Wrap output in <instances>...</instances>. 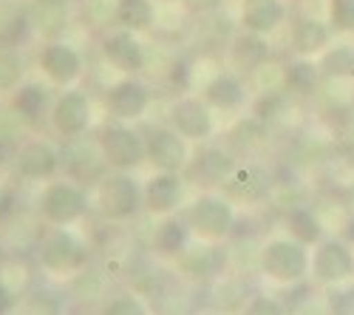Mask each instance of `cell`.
I'll list each match as a JSON object with an SVG mask.
<instances>
[{
  "label": "cell",
  "mask_w": 354,
  "mask_h": 315,
  "mask_svg": "<svg viewBox=\"0 0 354 315\" xmlns=\"http://www.w3.org/2000/svg\"><path fill=\"white\" fill-rule=\"evenodd\" d=\"M346 239H348V242H354V219L346 224Z\"/></svg>",
  "instance_id": "816d5d0a"
},
{
  "label": "cell",
  "mask_w": 354,
  "mask_h": 315,
  "mask_svg": "<svg viewBox=\"0 0 354 315\" xmlns=\"http://www.w3.org/2000/svg\"><path fill=\"white\" fill-rule=\"evenodd\" d=\"M207 298H210L213 312L241 315V309L250 304V284L241 276H218L216 281L207 284Z\"/></svg>",
  "instance_id": "484cf974"
},
{
  "label": "cell",
  "mask_w": 354,
  "mask_h": 315,
  "mask_svg": "<svg viewBox=\"0 0 354 315\" xmlns=\"http://www.w3.org/2000/svg\"><path fill=\"white\" fill-rule=\"evenodd\" d=\"M326 307L329 315H354V290H332Z\"/></svg>",
  "instance_id": "ee69618b"
},
{
  "label": "cell",
  "mask_w": 354,
  "mask_h": 315,
  "mask_svg": "<svg viewBox=\"0 0 354 315\" xmlns=\"http://www.w3.org/2000/svg\"><path fill=\"white\" fill-rule=\"evenodd\" d=\"M196 315H221V312H196Z\"/></svg>",
  "instance_id": "db71d44e"
},
{
  "label": "cell",
  "mask_w": 354,
  "mask_h": 315,
  "mask_svg": "<svg viewBox=\"0 0 354 315\" xmlns=\"http://www.w3.org/2000/svg\"><path fill=\"white\" fill-rule=\"evenodd\" d=\"M312 273H315V278L320 284H340L354 273V255L337 239L323 242L317 247V253H315Z\"/></svg>",
  "instance_id": "44dd1931"
},
{
  "label": "cell",
  "mask_w": 354,
  "mask_h": 315,
  "mask_svg": "<svg viewBox=\"0 0 354 315\" xmlns=\"http://www.w3.org/2000/svg\"><path fill=\"white\" fill-rule=\"evenodd\" d=\"M28 20L32 32L43 43L48 40H66V32L74 23L77 3L74 0H28Z\"/></svg>",
  "instance_id": "2e32d148"
},
{
  "label": "cell",
  "mask_w": 354,
  "mask_h": 315,
  "mask_svg": "<svg viewBox=\"0 0 354 315\" xmlns=\"http://www.w3.org/2000/svg\"><path fill=\"white\" fill-rule=\"evenodd\" d=\"M94 208L108 224H125L145 213V188L128 170H108L94 185Z\"/></svg>",
  "instance_id": "6da1fadb"
},
{
  "label": "cell",
  "mask_w": 354,
  "mask_h": 315,
  "mask_svg": "<svg viewBox=\"0 0 354 315\" xmlns=\"http://www.w3.org/2000/svg\"><path fill=\"white\" fill-rule=\"evenodd\" d=\"M100 54L120 74L139 77L147 69V48L142 46L139 35L128 32V28H111V32L100 35Z\"/></svg>",
  "instance_id": "5bb4252c"
},
{
  "label": "cell",
  "mask_w": 354,
  "mask_h": 315,
  "mask_svg": "<svg viewBox=\"0 0 354 315\" xmlns=\"http://www.w3.org/2000/svg\"><path fill=\"white\" fill-rule=\"evenodd\" d=\"M91 123H94V105H91L88 91L74 89L71 85V89H63L54 97L51 111H48V128L63 142L85 136L88 128H91Z\"/></svg>",
  "instance_id": "ba28073f"
},
{
  "label": "cell",
  "mask_w": 354,
  "mask_h": 315,
  "mask_svg": "<svg viewBox=\"0 0 354 315\" xmlns=\"http://www.w3.org/2000/svg\"><path fill=\"white\" fill-rule=\"evenodd\" d=\"M185 222L190 233L204 242H224L235 231V208L227 193H201L185 210Z\"/></svg>",
  "instance_id": "277c9868"
},
{
  "label": "cell",
  "mask_w": 354,
  "mask_h": 315,
  "mask_svg": "<svg viewBox=\"0 0 354 315\" xmlns=\"http://www.w3.org/2000/svg\"><path fill=\"white\" fill-rule=\"evenodd\" d=\"M145 188V216L151 219H165L176 213L185 202V177L182 174H165V170H153V177L142 182Z\"/></svg>",
  "instance_id": "ac0fdd59"
},
{
  "label": "cell",
  "mask_w": 354,
  "mask_h": 315,
  "mask_svg": "<svg viewBox=\"0 0 354 315\" xmlns=\"http://www.w3.org/2000/svg\"><path fill=\"white\" fill-rule=\"evenodd\" d=\"M159 3H179V0H159Z\"/></svg>",
  "instance_id": "11a10c76"
},
{
  "label": "cell",
  "mask_w": 354,
  "mask_h": 315,
  "mask_svg": "<svg viewBox=\"0 0 354 315\" xmlns=\"http://www.w3.org/2000/svg\"><path fill=\"white\" fill-rule=\"evenodd\" d=\"M230 63H232V71H239L241 77H252L263 63H270V46H267V37L261 35H252V32H244L235 35L230 40Z\"/></svg>",
  "instance_id": "603a6c76"
},
{
  "label": "cell",
  "mask_w": 354,
  "mask_h": 315,
  "mask_svg": "<svg viewBox=\"0 0 354 315\" xmlns=\"http://www.w3.org/2000/svg\"><path fill=\"white\" fill-rule=\"evenodd\" d=\"M51 91L46 89L43 82H23L20 89H15L9 94V105L20 114V117L28 123V125H40L43 120H48V111H51Z\"/></svg>",
  "instance_id": "4316f807"
},
{
  "label": "cell",
  "mask_w": 354,
  "mask_h": 315,
  "mask_svg": "<svg viewBox=\"0 0 354 315\" xmlns=\"http://www.w3.org/2000/svg\"><path fill=\"white\" fill-rule=\"evenodd\" d=\"M17 216V193L15 188L0 185V224H6Z\"/></svg>",
  "instance_id": "bcb514c9"
},
{
  "label": "cell",
  "mask_w": 354,
  "mask_h": 315,
  "mask_svg": "<svg viewBox=\"0 0 354 315\" xmlns=\"http://www.w3.org/2000/svg\"><path fill=\"white\" fill-rule=\"evenodd\" d=\"M235 165H239V162H235L232 151H224V148H204V151L187 165L185 174H187L193 182L204 185V188H213V185L221 188L224 179L232 174Z\"/></svg>",
  "instance_id": "cb8c5ba5"
},
{
  "label": "cell",
  "mask_w": 354,
  "mask_h": 315,
  "mask_svg": "<svg viewBox=\"0 0 354 315\" xmlns=\"http://www.w3.org/2000/svg\"><path fill=\"white\" fill-rule=\"evenodd\" d=\"M320 71L329 80H354V46H332L320 57Z\"/></svg>",
  "instance_id": "74e56055"
},
{
  "label": "cell",
  "mask_w": 354,
  "mask_h": 315,
  "mask_svg": "<svg viewBox=\"0 0 354 315\" xmlns=\"http://www.w3.org/2000/svg\"><path fill=\"white\" fill-rule=\"evenodd\" d=\"M77 17L85 23V28L105 35L111 28H116V0H80Z\"/></svg>",
  "instance_id": "836d02e7"
},
{
  "label": "cell",
  "mask_w": 354,
  "mask_h": 315,
  "mask_svg": "<svg viewBox=\"0 0 354 315\" xmlns=\"http://www.w3.org/2000/svg\"><path fill=\"white\" fill-rule=\"evenodd\" d=\"M91 208L85 188L74 179H51L37 196V216L48 227H71L82 222Z\"/></svg>",
  "instance_id": "3957f363"
},
{
  "label": "cell",
  "mask_w": 354,
  "mask_h": 315,
  "mask_svg": "<svg viewBox=\"0 0 354 315\" xmlns=\"http://www.w3.org/2000/svg\"><path fill=\"white\" fill-rule=\"evenodd\" d=\"M263 134H267V125L258 123L255 117L241 120L239 125L230 131V151H250L255 142L263 139Z\"/></svg>",
  "instance_id": "60d3db41"
},
{
  "label": "cell",
  "mask_w": 354,
  "mask_h": 315,
  "mask_svg": "<svg viewBox=\"0 0 354 315\" xmlns=\"http://www.w3.org/2000/svg\"><path fill=\"white\" fill-rule=\"evenodd\" d=\"M227 264H230L227 250L216 247V242H204V239L190 242L176 255V273L187 284H210L218 276H224Z\"/></svg>",
  "instance_id": "8fae6325"
},
{
  "label": "cell",
  "mask_w": 354,
  "mask_h": 315,
  "mask_svg": "<svg viewBox=\"0 0 354 315\" xmlns=\"http://www.w3.org/2000/svg\"><path fill=\"white\" fill-rule=\"evenodd\" d=\"M320 66H315L312 60L301 57V60H292L283 69V91L295 94V97H309L317 91L320 85Z\"/></svg>",
  "instance_id": "d6a6232c"
},
{
  "label": "cell",
  "mask_w": 354,
  "mask_h": 315,
  "mask_svg": "<svg viewBox=\"0 0 354 315\" xmlns=\"http://www.w3.org/2000/svg\"><path fill=\"white\" fill-rule=\"evenodd\" d=\"M60 151H63L66 177L80 182V185H97L111 170L100 145H97V139H88V134L77 136V139H66Z\"/></svg>",
  "instance_id": "4fadbf2b"
},
{
  "label": "cell",
  "mask_w": 354,
  "mask_h": 315,
  "mask_svg": "<svg viewBox=\"0 0 354 315\" xmlns=\"http://www.w3.org/2000/svg\"><path fill=\"white\" fill-rule=\"evenodd\" d=\"M6 259H9V247H6V239L0 236V264H3Z\"/></svg>",
  "instance_id": "681fc988"
},
{
  "label": "cell",
  "mask_w": 354,
  "mask_h": 315,
  "mask_svg": "<svg viewBox=\"0 0 354 315\" xmlns=\"http://www.w3.org/2000/svg\"><path fill=\"white\" fill-rule=\"evenodd\" d=\"M201 97L218 111H239L247 105V82L239 71H216L204 82Z\"/></svg>",
  "instance_id": "ffe728a7"
},
{
  "label": "cell",
  "mask_w": 354,
  "mask_h": 315,
  "mask_svg": "<svg viewBox=\"0 0 354 315\" xmlns=\"http://www.w3.org/2000/svg\"><path fill=\"white\" fill-rule=\"evenodd\" d=\"M329 40H332L329 26L323 20H317V17H301L292 28V48L298 51L301 57L320 54L323 48L329 46Z\"/></svg>",
  "instance_id": "1f68e13d"
},
{
  "label": "cell",
  "mask_w": 354,
  "mask_h": 315,
  "mask_svg": "<svg viewBox=\"0 0 354 315\" xmlns=\"http://www.w3.org/2000/svg\"><path fill=\"white\" fill-rule=\"evenodd\" d=\"M35 259L40 270L60 278H68L77 270H82L88 262H94L88 242L74 231H68V227H48V231H43L35 244Z\"/></svg>",
  "instance_id": "7a4b0ae2"
},
{
  "label": "cell",
  "mask_w": 354,
  "mask_h": 315,
  "mask_svg": "<svg viewBox=\"0 0 354 315\" xmlns=\"http://www.w3.org/2000/svg\"><path fill=\"white\" fill-rule=\"evenodd\" d=\"M12 156H15V148H9L6 142H0V170L12 168Z\"/></svg>",
  "instance_id": "c3c4849f"
},
{
  "label": "cell",
  "mask_w": 354,
  "mask_h": 315,
  "mask_svg": "<svg viewBox=\"0 0 354 315\" xmlns=\"http://www.w3.org/2000/svg\"><path fill=\"white\" fill-rule=\"evenodd\" d=\"M37 71L57 89H71L85 74V57L66 40H48L37 48Z\"/></svg>",
  "instance_id": "7c38bea8"
},
{
  "label": "cell",
  "mask_w": 354,
  "mask_h": 315,
  "mask_svg": "<svg viewBox=\"0 0 354 315\" xmlns=\"http://www.w3.org/2000/svg\"><path fill=\"white\" fill-rule=\"evenodd\" d=\"M97 315H153V309L136 290H116L97 307Z\"/></svg>",
  "instance_id": "d590c367"
},
{
  "label": "cell",
  "mask_w": 354,
  "mask_h": 315,
  "mask_svg": "<svg viewBox=\"0 0 354 315\" xmlns=\"http://www.w3.org/2000/svg\"><path fill=\"white\" fill-rule=\"evenodd\" d=\"M286 111H289V91L272 89V91H261V97L252 105V117L263 125H272L281 117H286Z\"/></svg>",
  "instance_id": "f35d334b"
},
{
  "label": "cell",
  "mask_w": 354,
  "mask_h": 315,
  "mask_svg": "<svg viewBox=\"0 0 354 315\" xmlns=\"http://www.w3.org/2000/svg\"><path fill=\"white\" fill-rule=\"evenodd\" d=\"M286 20V6L281 0H244L241 3V28L261 37L275 35Z\"/></svg>",
  "instance_id": "d4e9b609"
},
{
  "label": "cell",
  "mask_w": 354,
  "mask_h": 315,
  "mask_svg": "<svg viewBox=\"0 0 354 315\" xmlns=\"http://www.w3.org/2000/svg\"><path fill=\"white\" fill-rule=\"evenodd\" d=\"M167 125L190 142H204L216 131L213 105L204 97H176L167 108Z\"/></svg>",
  "instance_id": "9a60e30c"
},
{
  "label": "cell",
  "mask_w": 354,
  "mask_h": 315,
  "mask_svg": "<svg viewBox=\"0 0 354 315\" xmlns=\"http://www.w3.org/2000/svg\"><path fill=\"white\" fill-rule=\"evenodd\" d=\"M94 139L111 170H128V174H133L139 165H147L145 134H139L131 123L108 120L105 125L97 128Z\"/></svg>",
  "instance_id": "5b68a950"
},
{
  "label": "cell",
  "mask_w": 354,
  "mask_h": 315,
  "mask_svg": "<svg viewBox=\"0 0 354 315\" xmlns=\"http://www.w3.org/2000/svg\"><path fill=\"white\" fill-rule=\"evenodd\" d=\"M108 270L100 267L97 262H88L82 270L66 278V296L80 307V309H97L111 293H108Z\"/></svg>",
  "instance_id": "d6986e66"
},
{
  "label": "cell",
  "mask_w": 354,
  "mask_h": 315,
  "mask_svg": "<svg viewBox=\"0 0 354 315\" xmlns=\"http://www.w3.org/2000/svg\"><path fill=\"white\" fill-rule=\"evenodd\" d=\"M15 315H68L66 296L43 284H32L17 301Z\"/></svg>",
  "instance_id": "f1b7e54d"
},
{
  "label": "cell",
  "mask_w": 354,
  "mask_h": 315,
  "mask_svg": "<svg viewBox=\"0 0 354 315\" xmlns=\"http://www.w3.org/2000/svg\"><path fill=\"white\" fill-rule=\"evenodd\" d=\"M151 102H153L151 85H147L142 77H131V74H122V80L111 82L105 89V97H102L108 120L131 123V125L145 117Z\"/></svg>",
  "instance_id": "9c48e42d"
},
{
  "label": "cell",
  "mask_w": 354,
  "mask_h": 315,
  "mask_svg": "<svg viewBox=\"0 0 354 315\" xmlns=\"http://www.w3.org/2000/svg\"><path fill=\"white\" fill-rule=\"evenodd\" d=\"M17 301H20V296L9 287V284H6L3 278H0V315H15Z\"/></svg>",
  "instance_id": "7dc6e473"
},
{
  "label": "cell",
  "mask_w": 354,
  "mask_h": 315,
  "mask_svg": "<svg viewBox=\"0 0 354 315\" xmlns=\"http://www.w3.org/2000/svg\"><path fill=\"white\" fill-rule=\"evenodd\" d=\"M190 227L185 222V216H165L151 233V242H147V253H153L156 259H173L179 255L187 244H190Z\"/></svg>",
  "instance_id": "7402d4cb"
},
{
  "label": "cell",
  "mask_w": 354,
  "mask_h": 315,
  "mask_svg": "<svg viewBox=\"0 0 354 315\" xmlns=\"http://www.w3.org/2000/svg\"><path fill=\"white\" fill-rule=\"evenodd\" d=\"M28 136H32V125H28L9 102L0 105V142H6L9 148L17 151Z\"/></svg>",
  "instance_id": "ab89813d"
},
{
  "label": "cell",
  "mask_w": 354,
  "mask_h": 315,
  "mask_svg": "<svg viewBox=\"0 0 354 315\" xmlns=\"http://www.w3.org/2000/svg\"><path fill=\"white\" fill-rule=\"evenodd\" d=\"M286 227H289V236L304 244H315L323 236V227H320V219L315 216V210L301 208V205L286 210Z\"/></svg>",
  "instance_id": "8d00e7d4"
},
{
  "label": "cell",
  "mask_w": 354,
  "mask_h": 315,
  "mask_svg": "<svg viewBox=\"0 0 354 315\" xmlns=\"http://www.w3.org/2000/svg\"><path fill=\"white\" fill-rule=\"evenodd\" d=\"M272 177L267 168H261L255 162H239L232 168V174L224 179L221 193H227L232 202H247V205H258L263 199H270L272 193Z\"/></svg>",
  "instance_id": "e0dca14e"
},
{
  "label": "cell",
  "mask_w": 354,
  "mask_h": 315,
  "mask_svg": "<svg viewBox=\"0 0 354 315\" xmlns=\"http://www.w3.org/2000/svg\"><path fill=\"white\" fill-rule=\"evenodd\" d=\"M185 284L179 276L170 278L156 296H151V309L156 315H196L193 293L185 287Z\"/></svg>",
  "instance_id": "f546056e"
},
{
  "label": "cell",
  "mask_w": 354,
  "mask_h": 315,
  "mask_svg": "<svg viewBox=\"0 0 354 315\" xmlns=\"http://www.w3.org/2000/svg\"><path fill=\"white\" fill-rule=\"evenodd\" d=\"M179 3L193 17H210V15H216L221 9L224 0H179Z\"/></svg>",
  "instance_id": "f6af8a7d"
},
{
  "label": "cell",
  "mask_w": 354,
  "mask_h": 315,
  "mask_svg": "<svg viewBox=\"0 0 354 315\" xmlns=\"http://www.w3.org/2000/svg\"><path fill=\"white\" fill-rule=\"evenodd\" d=\"M241 315H286L283 304L270 296H252L250 304L241 309Z\"/></svg>",
  "instance_id": "7bdbcfd3"
},
{
  "label": "cell",
  "mask_w": 354,
  "mask_h": 315,
  "mask_svg": "<svg viewBox=\"0 0 354 315\" xmlns=\"http://www.w3.org/2000/svg\"><path fill=\"white\" fill-rule=\"evenodd\" d=\"M26 57L20 48L0 46V94H12L15 89L26 82Z\"/></svg>",
  "instance_id": "e575fe53"
},
{
  "label": "cell",
  "mask_w": 354,
  "mask_h": 315,
  "mask_svg": "<svg viewBox=\"0 0 354 315\" xmlns=\"http://www.w3.org/2000/svg\"><path fill=\"white\" fill-rule=\"evenodd\" d=\"M348 199H351V202H354V188H351V190H348Z\"/></svg>",
  "instance_id": "9f6ffc18"
},
{
  "label": "cell",
  "mask_w": 354,
  "mask_h": 315,
  "mask_svg": "<svg viewBox=\"0 0 354 315\" xmlns=\"http://www.w3.org/2000/svg\"><path fill=\"white\" fill-rule=\"evenodd\" d=\"M77 315H97V312H91V309H80Z\"/></svg>",
  "instance_id": "f5cc1de1"
},
{
  "label": "cell",
  "mask_w": 354,
  "mask_h": 315,
  "mask_svg": "<svg viewBox=\"0 0 354 315\" xmlns=\"http://www.w3.org/2000/svg\"><path fill=\"white\" fill-rule=\"evenodd\" d=\"M63 170V151L43 136H28L12 156V174L20 182H51Z\"/></svg>",
  "instance_id": "8992f818"
},
{
  "label": "cell",
  "mask_w": 354,
  "mask_h": 315,
  "mask_svg": "<svg viewBox=\"0 0 354 315\" xmlns=\"http://www.w3.org/2000/svg\"><path fill=\"white\" fill-rule=\"evenodd\" d=\"M346 148L351 151V156H354V125H351V131L346 134Z\"/></svg>",
  "instance_id": "f907efd6"
},
{
  "label": "cell",
  "mask_w": 354,
  "mask_h": 315,
  "mask_svg": "<svg viewBox=\"0 0 354 315\" xmlns=\"http://www.w3.org/2000/svg\"><path fill=\"white\" fill-rule=\"evenodd\" d=\"M147 165L165 174H185L190 165V139H185L176 128L159 125L145 134Z\"/></svg>",
  "instance_id": "30bf717a"
},
{
  "label": "cell",
  "mask_w": 354,
  "mask_h": 315,
  "mask_svg": "<svg viewBox=\"0 0 354 315\" xmlns=\"http://www.w3.org/2000/svg\"><path fill=\"white\" fill-rule=\"evenodd\" d=\"M153 0H116V28H128L133 35H145L156 26Z\"/></svg>",
  "instance_id": "4dcf8cb0"
},
{
  "label": "cell",
  "mask_w": 354,
  "mask_h": 315,
  "mask_svg": "<svg viewBox=\"0 0 354 315\" xmlns=\"http://www.w3.org/2000/svg\"><path fill=\"white\" fill-rule=\"evenodd\" d=\"M35 37L32 20H28V6L17 0H0V46L23 48Z\"/></svg>",
  "instance_id": "83f0119b"
},
{
  "label": "cell",
  "mask_w": 354,
  "mask_h": 315,
  "mask_svg": "<svg viewBox=\"0 0 354 315\" xmlns=\"http://www.w3.org/2000/svg\"><path fill=\"white\" fill-rule=\"evenodd\" d=\"M312 262L306 244L298 239H272L261 247V273L278 284H295L309 273Z\"/></svg>",
  "instance_id": "52a82bcc"
},
{
  "label": "cell",
  "mask_w": 354,
  "mask_h": 315,
  "mask_svg": "<svg viewBox=\"0 0 354 315\" xmlns=\"http://www.w3.org/2000/svg\"><path fill=\"white\" fill-rule=\"evenodd\" d=\"M329 23L337 28V32H354V0H332Z\"/></svg>",
  "instance_id": "b9f144b4"
}]
</instances>
